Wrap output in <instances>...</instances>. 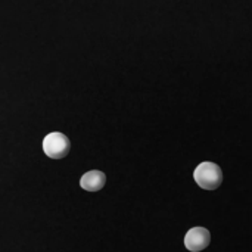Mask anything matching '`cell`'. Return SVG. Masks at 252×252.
Listing matches in <instances>:
<instances>
[{
  "instance_id": "cell-1",
  "label": "cell",
  "mask_w": 252,
  "mask_h": 252,
  "mask_svg": "<svg viewBox=\"0 0 252 252\" xmlns=\"http://www.w3.org/2000/svg\"><path fill=\"white\" fill-rule=\"evenodd\" d=\"M193 179L196 185L204 190H216L223 183V170L214 162H201L195 171Z\"/></svg>"
},
{
  "instance_id": "cell-2",
  "label": "cell",
  "mask_w": 252,
  "mask_h": 252,
  "mask_svg": "<svg viewBox=\"0 0 252 252\" xmlns=\"http://www.w3.org/2000/svg\"><path fill=\"white\" fill-rule=\"evenodd\" d=\"M69 149H71V142L63 133L53 131L43 139V152L52 159L65 158Z\"/></svg>"
},
{
  "instance_id": "cell-3",
  "label": "cell",
  "mask_w": 252,
  "mask_h": 252,
  "mask_svg": "<svg viewBox=\"0 0 252 252\" xmlns=\"http://www.w3.org/2000/svg\"><path fill=\"white\" fill-rule=\"evenodd\" d=\"M211 244V233L205 227H192L185 236V247L190 252H201Z\"/></svg>"
},
{
  "instance_id": "cell-4",
  "label": "cell",
  "mask_w": 252,
  "mask_h": 252,
  "mask_svg": "<svg viewBox=\"0 0 252 252\" xmlns=\"http://www.w3.org/2000/svg\"><path fill=\"white\" fill-rule=\"evenodd\" d=\"M106 185V174L99 171V170H92L80 179V186L81 189L87 192H99L103 189Z\"/></svg>"
}]
</instances>
